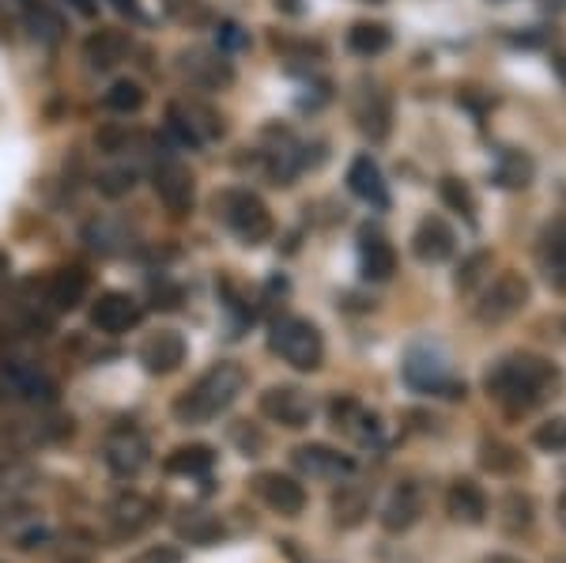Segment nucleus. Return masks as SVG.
<instances>
[{
    "label": "nucleus",
    "mask_w": 566,
    "mask_h": 563,
    "mask_svg": "<svg viewBox=\"0 0 566 563\" xmlns=\"http://www.w3.org/2000/svg\"><path fill=\"white\" fill-rule=\"evenodd\" d=\"M87 292H91V280L84 269H53L42 284V303L53 314H69L84 303Z\"/></svg>",
    "instance_id": "f3484780"
},
{
    "label": "nucleus",
    "mask_w": 566,
    "mask_h": 563,
    "mask_svg": "<svg viewBox=\"0 0 566 563\" xmlns=\"http://www.w3.org/2000/svg\"><path fill=\"white\" fill-rule=\"evenodd\" d=\"M144 103H148V91H144L140 80H114V84L106 87V95H103V106L106 111H114V114H122V117H129V114H140L144 111Z\"/></svg>",
    "instance_id": "7c9ffc66"
},
{
    "label": "nucleus",
    "mask_w": 566,
    "mask_h": 563,
    "mask_svg": "<svg viewBox=\"0 0 566 563\" xmlns=\"http://www.w3.org/2000/svg\"><path fill=\"white\" fill-rule=\"evenodd\" d=\"M234 442H239V447H242L245 453H258V450H264V442H269V439H264L261 431H253L250 424L242 420L239 428H234Z\"/></svg>",
    "instance_id": "37998d69"
},
{
    "label": "nucleus",
    "mask_w": 566,
    "mask_h": 563,
    "mask_svg": "<svg viewBox=\"0 0 566 563\" xmlns=\"http://www.w3.org/2000/svg\"><path fill=\"white\" fill-rule=\"evenodd\" d=\"M355 125H359V133L367 136L370 144H381L392 129V106L386 98V91L381 87H367L363 84L359 98H355Z\"/></svg>",
    "instance_id": "412c9836"
},
{
    "label": "nucleus",
    "mask_w": 566,
    "mask_h": 563,
    "mask_svg": "<svg viewBox=\"0 0 566 563\" xmlns=\"http://www.w3.org/2000/svg\"><path fill=\"white\" fill-rule=\"evenodd\" d=\"M167 125H170V133H175L181 144H189V148H200V144H212V140H219V136L227 133L223 114H219L216 106L200 103V98H186V103H170Z\"/></svg>",
    "instance_id": "1a4fd4ad"
},
{
    "label": "nucleus",
    "mask_w": 566,
    "mask_h": 563,
    "mask_svg": "<svg viewBox=\"0 0 566 563\" xmlns=\"http://www.w3.org/2000/svg\"><path fill=\"white\" fill-rule=\"evenodd\" d=\"M392 42V31L386 23H355L348 31V50L359 53V58H378L386 53Z\"/></svg>",
    "instance_id": "2f4dec72"
},
{
    "label": "nucleus",
    "mask_w": 566,
    "mask_h": 563,
    "mask_svg": "<svg viewBox=\"0 0 566 563\" xmlns=\"http://www.w3.org/2000/svg\"><path fill=\"white\" fill-rule=\"evenodd\" d=\"M144 317V306L136 303L129 292H103L91 303V325L106 337H122L140 325Z\"/></svg>",
    "instance_id": "4468645a"
},
{
    "label": "nucleus",
    "mask_w": 566,
    "mask_h": 563,
    "mask_svg": "<svg viewBox=\"0 0 566 563\" xmlns=\"http://www.w3.org/2000/svg\"><path fill=\"white\" fill-rule=\"evenodd\" d=\"M480 563H525V560H517V556H506V552H495V556H488V560H480Z\"/></svg>",
    "instance_id": "09e8293b"
},
{
    "label": "nucleus",
    "mask_w": 566,
    "mask_h": 563,
    "mask_svg": "<svg viewBox=\"0 0 566 563\" xmlns=\"http://www.w3.org/2000/svg\"><path fill=\"white\" fill-rule=\"evenodd\" d=\"M45 541H50V533H45V530H31V533H20V538H15V549L31 552V549H39V544H45Z\"/></svg>",
    "instance_id": "c03bdc74"
},
{
    "label": "nucleus",
    "mask_w": 566,
    "mask_h": 563,
    "mask_svg": "<svg viewBox=\"0 0 566 563\" xmlns=\"http://www.w3.org/2000/svg\"><path fill=\"white\" fill-rule=\"evenodd\" d=\"M250 39L245 34H239V27L234 23H223V45H231V50H239V45H245Z\"/></svg>",
    "instance_id": "a18cd8bd"
},
{
    "label": "nucleus",
    "mask_w": 566,
    "mask_h": 563,
    "mask_svg": "<svg viewBox=\"0 0 566 563\" xmlns=\"http://www.w3.org/2000/svg\"><path fill=\"white\" fill-rule=\"evenodd\" d=\"M563 375L552 359L533 356V352H514L491 363V371L483 375V389L506 416H528L533 408L552 402L559 389Z\"/></svg>",
    "instance_id": "f257e3e1"
},
{
    "label": "nucleus",
    "mask_w": 566,
    "mask_h": 563,
    "mask_svg": "<svg viewBox=\"0 0 566 563\" xmlns=\"http://www.w3.org/2000/svg\"><path fill=\"white\" fill-rule=\"evenodd\" d=\"M291 466L310 480H348L355 473V461L348 453L325 442H303V447L291 450Z\"/></svg>",
    "instance_id": "ddd939ff"
},
{
    "label": "nucleus",
    "mask_w": 566,
    "mask_h": 563,
    "mask_svg": "<svg viewBox=\"0 0 566 563\" xmlns=\"http://www.w3.org/2000/svg\"><path fill=\"white\" fill-rule=\"evenodd\" d=\"M269 352L295 371H317L325 363V337L310 317L287 314V317H280V322H272Z\"/></svg>",
    "instance_id": "20e7f679"
},
{
    "label": "nucleus",
    "mask_w": 566,
    "mask_h": 563,
    "mask_svg": "<svg viewBox=\"0 0 566 563\" xmlns=\"http://www.w3.org/2000/svg\"><path fill=\"white\" fill-rule=\"evenodd\" d=\"M27 23H31L34 39H42V42H61V39H65V20H61V15L53 12V8H45V4L27 8Z\"/></svg>",
    "instance_id": "72a5a7b5"
},
{
    "label": "nucleus",
    "mask_w": 566,
    "mask_h": 563,
    "mask_svg": "<svg viewBox=\"0 0 566 563\" xmlns=\"http://www.w3.org/2000/svg\"><path fill=\"white\" fill-rule=\"evenodd\" d=\"M348 189L370 208H389V186L381 167L370 156H355L348 167Z\"/></svg>",
    "instance_id": "a878e982"
},
{
    "label": "nucleus",
    "mask_w": 566,
    "mask_h": 563,
    "mask_svg": "<svg viewBox=\"0 0 566 563\" xmlns=\"http://www.w3.org/2000/svg\"><path fill=\"white\" fill-rule=\"evenodd\" d=\"M133 186H136V170L133 167H106V170H98V175H95V189L103 197H109V201L133 194Z\"/></svg>",
    "instance_id": "f704fd0d"
},
{
    "label": "nucleus",
    "mask_w": 566,
    "mask_h": 563,
    "mask_svg": "<svg viewBox=\"0 0 566 563\" xmlns=\"http://www.w3.org/2000/svg\"><path fill=\"white\" fill-rule=\"evenodd\" d=\"M178 530H181V538H189L193 544H216L219 538H223V525H219V519H212V514H200V511H193V519L181 522Z\"/></svg>",
    "instance_id": "e433bc0d"
},
{
    "label": "nucleus",
    "mask_w": 566,
    "mask_h": 563,
    "mask_svg": "<svg viewBox=\"0 0 566 563\" xmlns=\"http://www.w3.org/2000/svg\"><path fill=\"white\" fill-rule=\"evenodd\" d=\"M541 265H544L547 284H552L559 295H566V227L563 223H555V227H547V231H544Z\"/></svg>",
    "instance_id": "cd10ccee"
},
{
    "label": "nucleus",
    "mask_w": 566,
    "mask_h": 563,
    "mask_svg": "<svg viewBox=\"0 0 566 563\" xmlns=\"http://www.w3.org/2000/svg\"><path fill=\"white\" fill-rule=\"evenodd\" d=\"M175 69L197 91H223L234 84V65L227 61L223 50H212V45H186V50H178Z\"/></svg>",
    "instance_id": "6e6552de"
},
{
    "label": "nucleus",
    "mask_w": 566,
    "mask_h": 563,
    "mask_svg": "<svg viewBox=\"0 0 566 563\" xmlns=\"http://www.w3.org/2000/svg\"><path fill=\"white\" fill-rule=\"evenodd\" d=\"M0 563H4V560H0Z\"/></svg>",
    "instance_id": "864d4df0"
},
{
    "label": "nucleus",
    "mask_w": 566,
    "mask_h": 563,
    "mask_svg": "<svg viewBox=\"0 0 566 563\" xmlns=\"http://www.w3.org/2000/svg\"><path fill=\"white\" fill-rule=\"evenodd\" d=\"M216 466V450L208 442H181L163 458V469L170 477H208Z\"/></svg>",
    "instance_id": "bb28decb"
},
{
    "label": "nucleus",
    "mask_w": 566,
    "mask_h": 563,
    "mask_svg": "<svg viewBox=\"0 0 566 563\" xmlns=\"http://www.w3.org/2000/svg\"><path fill=\"white\" fill-rule=\"evenodd\" d=\"M258 408L264 420L280 424L287 431H303L310 420H314V397L306 394L303 386H269L264 394L258 397Z\"/></svg>",
    "instance_id": "9d476101"
},
{
    "label": "nucleus",
    "mask_w": 566,
    "mask_h": 563,
    "mask_svg": "<svg viewBox=\"0 0 566 563\" xmlns=\"http://www.w3.org/2000/svg\"><path fill=\"white\" fill-rule=\"evenodd\" d=\"M499 519L502 525H506L510 533H517V530H528L533 525V514H536V507H533V499L522 496V492H510L506 499L499 503Z\"/></svg>",
    "instance_id": "473e14b6"
},
{
    "label": "nucleus",
    "mask_w": 566,
    "mask_h": 563,
    "mask_svg": "<svg viewBox=\"0 0 566 563\" xmlns=\"http://www.w3.org/2000/svg\"><path fill=\"white\" fill-rule=\"evenodd\" d=\"M4 386L12 389L20 402H31V405H53L61 394L50 375H42L39 367H27V363H12V367L4 371Z\"/></svg>",
    "instance_id": "393cba45"
},
{
    "label": "nucleus",
    "mask_w": 566,
    "mask_h": 563,
    "mask_svg": "<svg viewBox=\"0 0 566 563\" xmlns=\"http://www.w3.org/2000/svg\"><path fill=\"white\" fill-rule=\"evenodd\" d=\"M370 514V492L363 484H344L333 496V519L340 530H355Z\"/></svg>",
    "instance_id": "c85d7f7f"
},
{
    "label": "nucleus",
    "mask_w": 566,
    "mask_h": 563,
    "mask_svg": "<svg viewBox=\"0 0 566 563\" xmlns=\"http://www.w3.org/2000/svg\"><path fill=\"white\" fill-rule=\"evenodd\" d=\"M442 201L453 208V212H461L464 220H476V197H472V189L464 186L461 178H442Z\"/></svg>",
    "instance_id": "c9c22d12"
},
{
    "label": "nucleus",
    "mask_w": 566,
    "mask_h": 563,
    "mask_svg": "<svg viewBox=\"0 0 566 563\" xmlns=\"http://www.w3.org/2000/svg\"><path fill=\"white\" fill-rule=\"evenodd\" d=\"M253 492L280 519H298L306 511V488L287 473H258L253 477Z\"/></svg>",
    "instance_id": "2eb2a0df"
},
{
    "label": "nucleus",
    "mask_w": 566,
    "mask_h": 563,
    "mask_svg": "<svg viewBox=\"0 0 566 563\" xmlns=\"http://www.w3.org/2000/svg\"><path fill=\"white\" fill-rule=\"evenodd\" d=\"M163 8H167L178 23H205L208 20L205 0H163Z\"/></svg>",
    "instance_id": "a19ab883"
},
{
    "label": "nucleus",
    "mask_w": 566,
    "mask_h": 563,
    "mask_svg": "<svg viewBox=\"0 0 566 563\" xmlns=\"http://www.w3.org/2000/svg\"><path fill=\"white\" fill-rule=\"evenodd\" d=\"M216 216L227 223V231L234 234L239 242H245V247H261V242L272 239V231H276V220H272L269 205L261 201L253 189H223V194H216Z\"/></svg>",
    "instance_id": "7ed1b4c3"
},
{
    "label": "nucleus",
    "mask_w": 566,
    "mask_h": 563,
    "mask_svg": "<svg viewBox=\"0 0 566 563\" xmlns=\"http://www.w3.org/2000/svg\"><path fill=\"white\" fill-rule=\"evenodd\" d=\"M109 4H114L122 15H136V12H140V4H136V0H109Z\"/></svg>",
    "instance_id": "de8ad7c7"
},
{
    "label": "nucleus",
    "mask_w": 566,
    "mask_h": 563,
    "mask_svg": "<svg viewBox=\"0 0 566 563\" xmlns=\"http://www.w3.org/2000/svg\"><path fill=\"white\" fill-rule=\"evenodd\" d=\"M423 514V488L416 480H400L392 496L381 507V530L386 533H408Z\"/></svg>",
    "instance_id": "aec40b11"
},
{
    "label": "nucleus",
    "mask_w": 566,
    "mask_h": 563,
    "mask_svg": "<svg viewBox=\"0 0 566 563\" xmlns=\"http://www.w3.org/2000/svg\"><path fill=\"white\" fill-rule=\"evenodd\" d=\"M103 461L117 480H133L148 469L151 461V442L136 424H117L106 431L103 439Z\"/></svg>",
    "instance_id": "423d86ee"
},
{
    "label": "nucleus",
    "mask_w": 566,
    "mask_h": 563,
    "mask_svg": "<svg viewBox=\"0 0 566 563\" xmlns=\"http://www.w3.org/2000/svg\"><path fill=\"white\" fill-rule=\"evenodd\" d=\"M186 556H181L178 544H151V549L136 552V556L129 563H181Z\"/></svg>",
    "instance_id": "79ce46f5"
},
{
    "label": "nucleus",
    "mask_w": 566,
    "mask_h": 563,
    "mask_svg": "<svg viewBox=\"0 0 566 563\" xmlns=\"http://www.w3.org/2000/svg\"><path fill=\"white\" fill-rule=\"evenodd\" d=\"M555 519H559V525L566 530V492L559 496V503H555Z\"/></svg>",
    "instance_id": "8fccbe9b"
},
{
    "label": "nucleus",
    "mask_w": 566,
    "mask_h": 563,
    "mask_svg": "<svg viewBox=\"0 0 566 563\" xmlns=\"http://www.w3.org/2000/svg\"><path fill=\"white\" fill-rule=\"evenodd\" d=\"M528 295H533V288H528V280L522 277V272H514V269L499 272V277L488 284V292L480 295L476 322L480 325L510 322V317H517L528 306Z\"/></svg>",
    "instance_id": "0eeeda50"
},
{
    "label": "nucleus",
    "mask_w": 566,
    "mask_h": 563,
    "mask_svg": "<svg viewBox=\"0 0 566 563\" xmlns=\"http://www.w3.org/2000/svg\"><path fill=\"white\" fill-rule=\"evenodd\" d=\"M359 269L374 284H386V280H392V272H397V250H392V242L386 239L381 227L367 223L359 231Z\"/></svg>",
    "instance_id": "a211bd4d"
},
{
    "label": "nucleus",
    "mask_w": 566,
    "mask_h": 563,
    "mask_svg": "<svg viewBox=\"0 0 566 563\" xmlns=\"http://www.w3.org/2000/svg\"><path fill=\"white\" fill-rule=\"evenodd\" d=\"M189 356V344L186 337H181L178 330H159V333H151L148 341L140 344V363H144V371L148 375H175V371L186 363Z\"/></svg>",
    "instance_id": "dca6fc26"
},
{
    "label": "nucleus",
    "mask_w": 566,
    "mask_h": 563,
    "mask_svg": "<svg viewBox=\"0 0 566 563\" xmlns=\"http://www.w3.org/2000/svg\"><path fill=\"white\" fill-rule=\"evenodd\" d=\"M453 250H458V234H453V227L442 220V216H427V220H419L416 234H412V253L423 265H442V261L453 258Z\"/></svg>",
    "instance_id": "6ab92c4d"
},
{
    "label": "nucleus",
    "mask_w": 566,
    "mask_h": 563,
    "mask_svg": "<svg viewBox=\"0 0 566 563\" xmlns=\"http://www.w3.org/2000/svg\"><path fill=\"white\" fill-rule=\"evenodd\" d=\"M446 511H450V519L461 525H483L488 522V511H491L488 492H483L472 477H458L450 488H446Z\"/></svg>",
    "instance_id": "4be33fe9"
},
{
    "label": "nucleus",
    "mask_w": 566,
    "mask_h": 563,
    "mask_svg": "<svg viewBox=\"0 0 566 563\" xmlns=\"http://www.w3.org/2000/svg\"><path fill=\"white\" fill-rule=\"evenodd\" d=\"M129 50H133L129 34L117 31V27H98V31H91L84 42V61L95 72H109L129 58Z\"/></svg>",
    "instance_id": "5701e85b"
},
{
    "label": "nucleus",
    "mask_w": 566,
    "mask_h": 563,
    "mask_svg": "<svg viewBox=\"0 0 566 563\" xmlns=\"http://www.w3.org/2000/svg\"><path fill=\"white\" fill-rule=\"evenodd\" d=\"M533 442L547 453H563L566 450V416H552L541 428L533 431Z\"/></svg>",
    "instance_id": "58836bf2"
},
{
    "label": "nucleus",
    "mask_w": 566,
    "mask_h": 563,
    "mask_svg": "<svg viewBox=\"0 0 566 563\" xmlns=\"http://www.w3.org/2000/svg\"><path fill=\"white\" fill-rule=\"evenodd\" d=\"M488 269H491V253L488 250L472 253V258L458 269V280H453V288H458L461 295H469L472 288H476L480 280H483V272H488Z\"/></svg>",
    "instance_id": "ea45409f"
},
{
    "label": "nucleus",
    "mask_w": 566,
    "mask_h": 563,
    "mask_svg": "<svg viewBox=\"0 0 566 563\" xmlns=\"http://www.w3.org/2000/svg\"><path fill=\"white\" fill-rule=\"evenodd\" d=\"M405 383L431 397H450V402L464 397V383L450 371V359L431 344H416L405 356Z\"/></svg>",
    "instance_id": "39448f33"
},
{
    "label": "nucleus",
    "mask_w": 566,
    "mask_h": 563,
    "mask_svg": "<svg viewBox=\"0 0 566 563\" xmlns=\"http://www.w3.org/2000/svg\"><path fill=\"white\" fill-rule=\"evenodd\" d=\"M245 389V367L234 359H219L212 367L205 371V375L197 378L189 389H181L175 397V405H170V413H175L178 424H189V428H200V424H212L219 416L227 413L234 402H239V394Z\"/></svg>",
    "instance_id": "f03ea898"
},
{
    "label": "nucleus",
    "mask_w": 566,
    "mask_h": 563,
    "mask_svg": "<svg viewBox=\"0 0 566 563\" xmlns=\"http://www.w3.org/2000/svg\"><path fill=\"white\" fill-rule=\"evenodd\" d=\"M528 178H533V163H528L525 156H517V152H506L499 163V181L510 189H522L528 186Z\"/></svg>",
    "instance_id": "4c0bfd02"
},
{
    "label": "nucleus",
    "mask_w": 566,
    "mask_h": 563,
    "mask_svg": "<svg viewBox=\"0 0 566 563\" xmlns=\"http://www.w3.org/2000/svg\"><path fill=\"white\" fill-rule=\"evenodd\" d=\"M555 72H559V80L566 84V53H559V58H555Z\"/></svg>",
    "instance_id": "3c124183"
},
{
    "label": "nucleus",
    "mask_w": 566,
    "mask_h": 563,
    "mask_svg": "<svg viewBox=\"0 0 566 563\" xmlns=\"http://www.w3.org/2000/svg\"><path fill=\"white\" fill-rule=\"evenodd\" d=\"M480 466L488 469L491 477H517L525 473V458L517 447H510V442L502 439H488L480 447Z\"/></svg>",
    "instance_id": "c756f323"
},
{
    "label": "nucleus",
    "mask_w": 566,
    "mask_h": 563,
    "mask_svg": "<svg viewBox=\"0 0 566 563\" xmlns=\"http://www.w3.org/2000/svg\"><path fill=\"white\" fill-rule=\"evenodd\" d=\"M328 420H333L336 431L352 435V439H359V442H374V439H378V431H381L378 416L367 413V408H363L348 394L333 397V405H328Z\"/></svg>",
    "instance_id": "b1692460"
},
{
    "label": "nucleus",
    "mask_w": 566,
    "mask_h": 563,
    "mask_svg": "<svg viewBox=\"0 0 566 563\" xmlns=\"http://www.w3.org/2000/svg\"><path fill=\"white\" fill-rule=\"evenodd\" d=\"M151 189L170 216H189L197 205V178L181 159H163L151 175Z\"/></svg>",
    "instance_id": "9b49d317"
},
{
    "label": "nucleus",
    "mask_w": 566,
    "mask_h": 563,
    "mask_svg": "<svg viewBox=\"0 0 566 563\" xmlns=\"http://www.w3.org/2000/svg\"><path fill=\"white\" fill-rule=\"evenodd\" d=\"M72 8H76L80 15H95L98 12V0H69Z\"/></svg>",
    "instance_id": "49530a36"
},
{
    "label": "nucleus",
    "mask_w": 566,
    "mask_h": 563,
    "mask_svg": "<svg viewBox=\"0 0 566 563\" xmlns=\"http://www.w3.org/2000/svg\"><path fill=\"white\" fill-rule=\"evenodd\" d=\"M155 519H159V503L140 492H122L106 503V522L114 538H140Z\"/></svg>",
    "instance_id": "f8f14e48"
},
{
    "label": "nucleus",
    "mask_w": 566,
    "mask_h": 563,
    "mask_svg": "<svg viewBox=\"0 0 566 563\" xmlns=\"http://www.w3.org/2000/svg\"><path fill=\"white\" fill-rule=\"evenodd\" d=\"M367 4H386V0H367Z\"/></svg>",
    "instance_id": "603ef678"
}]
</instances>
